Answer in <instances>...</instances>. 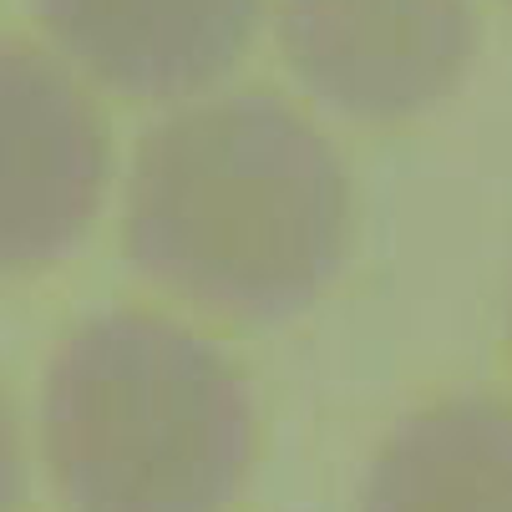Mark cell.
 <instances>
[{
  "label": "cell",
  "instance_id": "6da1fadb",
  "mask_svg": "<svg viewBox=\"0 0 512 512\" xmlns=\"http://www.w3.org/2000/svg\"><path fill=\"white\" fill-rule=\"evenodd\" d=\"M350 183L330 142L269 92L163 117L127 178V259L198 310L289 320L335 279Z\"/></svg>",
  "mask_w": 512,
  "mask_h": 512
},
{
  "label": "cell",
  "instance_id": "7a4b0ae2",
  "mask_svg": "<svg viewBox=\"0 0 512 512\" xmlns=\"http://www.w3.org/2000/svg\"><path fill=\"white\" fill-rule=\"evenodd\" d=\"M41 452L71 512H224L254 462V396L198 330L107 310L46 365Z\"/></svg>",
  "mask_w": 512,
  "mask_h": 512
},
{
  "label": "cell",
  "instance_id": "3957f363",
  "mask_svg": "<svg viewBox=\"0 0 512 512\" xmlns=\"http://www.w3.org/2000/svg\"><path fill=\"white\" fill-rule=\"evenodd\" d=\"M107 188V127L41 51L0 41V274L61 259Z\"/></svg>",
  "mask_w": 512,
  "mask_h": 512
},
{
  "label": "cell",
  "instance_id": "277c9868",
  "mask_svg": "<svg viewBox=\"0 0 512 512\" xmlns=\"http://www.w3.org/2000/svg\"><path fill=\"white\" fill-rule=\"evenodd\" d=\"M279 41L320 102L396 122L457 87L477 16L467 0H279Z\"/></svg>",
  "mask_w": 512,
  "mask_h": 512
},
{
  "label": "cell",
  "instance_id": "5b68a950",
  "mask_svg": "<svg viewBox=\"0 0 512 512\" xmlns=\"http://www.w3.org/2000/svg\"><path fill=\"white\" fill-rule=\"evenodd\" d=\"M41 26L127 97H183L244 56L259 0H36Z\"/></svg>",
  "mask_w": 512,
  "mask_h": 512
},
{
  "label": "cell",
  "instance_id": "8992f818",
  "mask_svg": "<svg viewBox=\"0 0 512 512\" xmlns=\"http://www.w3.org/2000/svg\"><path fill=\"white\" fill-rule=\"evenodd\" d=\"M360 512H512V406L452 396L411 411L365 472Z\"/></svg>",
  "mask_w": 512,
  "mask_h": 512
},
{
  "label": "cell",
  "instance_id": "52a82bcc",
  "mask_svg": "<svg viewBox=\"0 0 512 512\" xmlns=\"http://www.w3.org/2000/svg\"><path fill=\"white\" fill-rule=\"evenodd\" d=\"M21 502H26V447L6 396H0V512H21Z\"/></svg>",
  "mask_w": 512,
  "mask_h": 512
}]
</instances>
